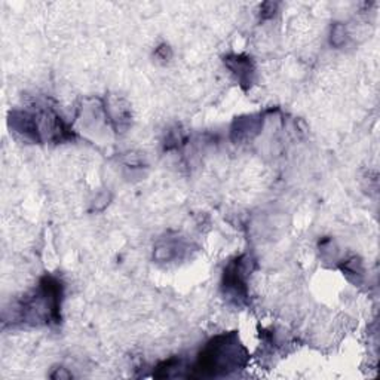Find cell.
I'll return each mask as SVG.
<instances>
[{
    "mask_svg": "<svg viewBox=\"0 0 380 380\" xmlns=\"http://www.w3.org/2000/svg\"><path fill=\"white\" fill-rule=\"evenodd\" d=\"M340 269L343 272V275H346L347 280H351L354 282H359L364 277L362 263L358 260L357 257H352V258H349V260L343 262L340 265Z\"/></svg>",
    "mask_w": 380,
    "mask_h": 380,
    "instance_id": "cell-9",
    "label": "cell"
},
{
    "mask_svg": "<svg viewBox=\"0 0 380 380\" xmlns=\"http://www.w3.org/2000/svg\"><path fill=\"white\" fill-rule=\"evenodd\" d=\"M189 366H186V362L183 358L180 357H174L166 361L159 362L155 372H154V377L156 379H171V377H181L183 376V370H188Z\"/></svg>",
    "mask_w": 380,
    "mask_h": 380,
    "instance_id": "cell-7",
    "label": "cell"
},
{
    "mask_svg": "<svg viewBox=\"0 0 380 380\" xmlns=\"http://www.w3.org/2000/svg\"><path fill=\"white\" fill-rule=\"evenodd\" d=\"M55 370L57 373L51 374L52 379H70L71 377V374L66 369H55Z\"/></svg>",
    "mask_w": 380,
    "mask_h": 380,
    "instance_id": "cell-12",
    "label": "cell"
},
{
    "mask_svg": "<svg viewBox=\"0 0 380 380\" xmlns=\"http://www.w3.org/2000/svg\"><path fill=\"white\" fill-rule=\"evenodd\" d=\"M254 270V258L241 254L227 263L223 272L221 290L231 305L244 306L248 301V278Z\"/></svg>",
    "mask_w": 380,
    "mask_h": 380,
    "instance_id": "cell-3",
    "label": "cell"
},
{
    "mask_svg": "<svg viewBox=\"0 0 380 380\" xmlns=\"http://www.w3.org/2000/svg\"><path fill=\"white\" fill-rule=\"evenodd\" d=\"M346 42V30L342 24H334L331 28V45L334 47H342Z\"/></svg>",
    "mask_w": 380,
    "mask_h": 380,
    "instance_id": "cell-10",
    "label": "cell"
},
{
    "mask_svg": "<svg viewBox=\"0 0 380 380\" xmlns=\"http://www.w3.org/2000/svg\"><path fill=\"white\" fill-rule=\"evenodd\" d=\"M103 110L105 119L109 120L115 131H124L129 127L131 124V110L129 105L125 103L122 98H109L105 100L103 104Z\"/></svg>",
    "mask_w": 380,
    "mask_h": 380,
    "instance_id": "cell-6",
    "label": "cell"
},
{
    "mask_svg": "<svg viewBox=\"0 0 380 380\" xmlns=\"http://www.w3.org/2000/svg\"><path fill=\"white\" fill-rule=\"evenodd\" d=\"M263 122H265V119L262 113L239 116L234 120V124H232L231 139L235 143L251 142L263 129Z\"/></svg>",
    "mask_w": 380,
    "mask_h": 380,
    "instance_id": "cell-5",
    "label": "cell"
},
{
    "mask_svg": "<svg viewBox=\"0 0 380 380\" xmlns=\"http://www.w3.org/2000/svg\"><path fill=\"white\" fill-rule=\"evenodd\" d=\"M226 67L232 71L242 89H250L255 79V64L253 58L244 54H232L224 57Z\"/></svg>",
    "mask_w": 380,
    "mask_h": 380,
    "instance_id": "cell-4",
    "label": "cell"
},
{
    "mask_svg": "<svg viewBox=\"0 0 380 380\" xmlns=\"http://www.w3.org/2000/svg\"><path fill=\"white\" fill-rule=\"evenodd\" d=\"M250 354L236 331L221 333L205 343L196 361L188 367L186 377H224L247 367Z\"/></svg>",
    "mask_w": 380,
    "mask_h": 380,
    "instance_id": "cell-2",
    "label": "cell"
},
{
    "mask_svg": "<svg viewBox=\"0 0 380 380\" xmlns=\"http://www.w3.org/2000/svg\"><path fill=\"white\" fill-rule=\"evenodd\" d=\"M64 284L58 277L43 275L35 290L15 301L5 323L24 326H58L62 323Z\"/></svg>",
    "mask_w": 380,
    "mask_h": 380,
    "instance_id": "cell-1",
    "label": "cell"
},
{
    "mask_svg": "<svg viewBox=\"0 0 380 380\" xmlns=\"http://www.w3.org/2000/svg\"><path fill=\"white\" fill-rule=\"evenodd\" d=\"M183 250L185 247L181 246V242L178 239L166 238L165 241H161L158 247L155 248V257L161 262H171L183 253Z\"/></svg>",
    "mask_w": 380,
    "mask_h": 380,
    "instance_id": "cell-8",
    "label": "cell"
},
{
    "mask_svg": "<svg viewBox=\"0 0 380 380\" xmlns=\"http://www.w3.org/2000/svg\"><path fill=\"white\" fill-rule=\"evenodd\" d=\"M155 55L162 59V62H168V59L171 58L173 52H171V48L168 47V45H162V47H159L156 51H155Z\"/></svg>",
    "mask_w": 380,
    "mask_h": 380,
    "instance_id": "cell-11",
    "label": "cell"
}]
</instances>
